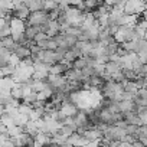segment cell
<instances>
[{"label": "cell", "instance_id": "cell-1", "mask_svg": "<svg viewBox=\"0 0 147 147\" xmlns=\"http://www.w3.org/2000/svg\"><path fill=\"white\" fill-rule=\"evenodd\" d=\"M49 13L45 10H38V12H30V15L28 16V23L32 26H40L43 25L46 20H49Z\"/></svg>", "mask_w": 147, "mask_h": 147}, {"label": "cell", "instance_id": "cell-2", "mask_svg": "<svg viewBox=\"0 0 147 147\" xmlns=\"http://www.w3.org/2000/svg\"><path fill=\"white\" fill-rule=\"evenodd\" d=\"M25 20H19V19H13L10 18V36L13 40H16L20 35H23L25 32Z\"/></svg>", "mask_w": 147, "mask_h": 147}, {"label": "cell", "instance_id": "cell-3", "mask_svg": "<svg viewBox=\"0 0 147 147\" xmlns=\"http://www.w3.org/2000/svg\"><path fill=\"white\" fill-rule=\"evenodd\" d=\"M10 13H12V18H13V19L26 20V19H28V16L30 15V10H29V7H28L26 5L19 3V5H16V6L10 10Z\"/></svg>", "mask_w": 147, "mask_h": 147}, {"label": "cell", "instance_id": "cell-4", "mask_svg": "<svg viewBox=\"0 0 147 147\" xmlns=\"http://www.w3.org/2000/svg\"><path fill=\"white\" fill-rule=\"evenodd\" d=\"M69 68H71V63H68L65 61H61V62H56V63L51 65L49 74H52V75H65V72Z\"/></svg>", "mask_w": 147, "mask_h": 147}, {"label": "cell", "instance_id": "cell-5", "mask_svg": "<svg viewBox=\"0 0 147 147\" xmlns=\"http://www.w3.org/2000/svg\"><path fill=\"white\" fill-rule=\"evenodd\" d=\"M63 77H65L68 81H74V82H82V81H84V75H82L81 69H75V68H69V69L65 72Z\"/></svg>", "mask_w": 147, "mask_h": 147}, {"label": "cell", "instance_id": "cell-6", "mask_svg": "<svg viewBox=\"0 0 147 147\" xmlns=\"http://www.w3.org/2000/svg\"><path fill=\"white\" fill-rule=\"evenodd\" d=\"M3 113H5V107H3L2 104H0V117L3 115Z\"/></svg>", "mask_w": 147, "mask_h": 147}]
</instances>
